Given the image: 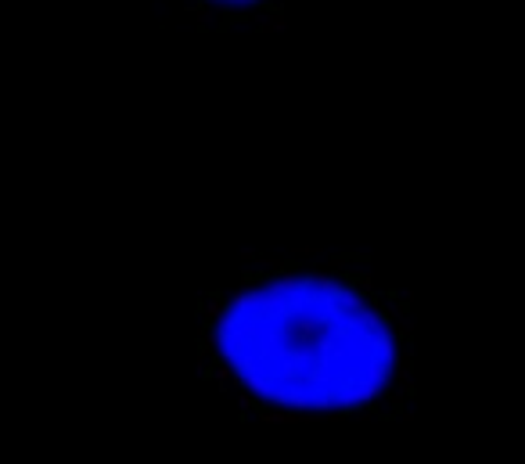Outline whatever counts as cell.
Masks as SVG:
<instances>
[{"label": "cell", "mask_w": 525, "mask_h": 464, "mask_svg": "<svg viewBox=\"0 0 525 464\" xmlns=\"http://www.w3.org/2000/svg\"><path fill=\"white\" fill-rule=\"evenodd\" d=\"M198 371L245 417H403L410 295L364 256L245 263L198 306Z\"/></svg>", "instance_id": "obj_1"}, {"label": "cell", "mask_w": 525, "mask_h": 464, "mask_svg": "<svg viewBox=\"0 0 525 464\" xmlns=\"http://www.w3.org/2000/svg\"><path fill=\"white\" fill-rule=\"evenodd\" d=\"M198 29H281L288 0H173Z\"/></svg>", "instance_id": "obj_2"}]
</instances>
